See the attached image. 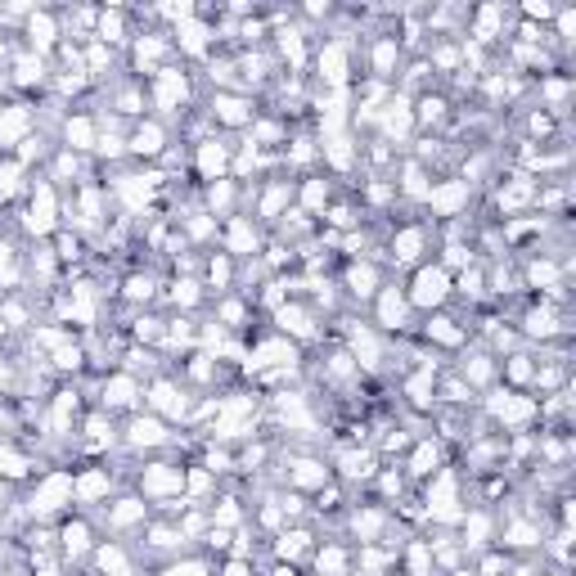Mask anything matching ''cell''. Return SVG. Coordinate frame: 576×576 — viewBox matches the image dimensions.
<instances>
[{
	"mask_svg": "<svg viewBox=\"0 0 576 576\" xmlns=\"http://www.w3.org/2000/svg\"><path fill=\"white\" fill-rule=\"evenodd\" d=\"M446 293H450V280H446V271L441 266H424V271L415 275V306H437V302H446Z\"/></svg>",
	"mask_w": 576,
	"mask_h": 576,
	"instance_id": "cell-1",
	"label": "cell"
},
{
	"mask_svg": "<svg viewBox=\"0 0 576 576\" xmlns=\"http://www.w3.org/2000/svg\"><path fill=\"white\" fill-rule=\"evenodd\" d=\"M68 495H72V477L54 473L50 482H45L41 491H36V500H32V509H36V513H54V509H59L63 500H68Z\"/></svg>",
	"mask_w": 576,
	"mask_h": 576,
	"instance_id": "cell-2",
	"label": "cell"
},
{
	"mask_svg": "<svg viewBox=\"0 0 576 576\" xmlns=\"http://www.w3.org/2000/svg\"><path fill=\"white\" fill-rule=\"evenodd\" d=\"M27 225L36 230V234H45V230L54 225V203H50V189H36V198H32V221H27Z\"/></svg>",
	"mask_w": 576,
	"mask_h": 576,
	"instance_id": "cell-3",
	"label": "cell"
},
{
	"mask_svg": "<svg viewBox=\"0 0 576 576\" xmlns=\"http://www.w3.org/2000/svg\"><path fill=\"white\" fill-rule=\"evenodd\" d=\"M176 486H180V473H176V468H167V464H158V468H149V473H144V491H153V495L176 491Z\"/></svg>",
	"mask_w": 576,
	"mask_h": 576,
	"instance_id": "cell-4",
	"label": "cell"
},
{
	"mask_svg": "<svg viewBox=\"0 0 576 576\" xmlns=\"http://www.w3.org/2000/svg\"><path fill=\"white\" fill-rule=\"evenodd\" d=\"M428 198H432V207H437V212H455V207L468 198V185H459V180H455V185H446V189H432Z\"/></svg>",
	"mask_w": 576,
	"mask_h": 576,
	"instance_id": "cell-5",
	"label": "cell"
},
{
	"mask_svg": "<svg viewBox=\"0 0 576 576\" xmlns=\"http://www.w3.org/2000/svg\"><path fill=\"white\" fill-rule=\"evenodd\" d=\"M320 72H324V81H342V77H347V54H342V45H329V50L320 54Z\"/></svg>",
	"mask_w": 576,
	"mask_h": 576,
	"instance_id": "cell-6",
	"label": "cell"
},
{
	"mask_svg": "<svg viewBox=\"0 0 576 576\" xmlns=\"http://www.w3.org/2000/svg\"><path fill=\"white\" fill-rule=\"evenodd\" d=\"M104 397H109V406H131V401H136V383H131L127 374H118V378L104 387Z\"/></svg>",
	"mask_w": 576,
	"mask_h": 576,
	"instance_id": "cell-7",
	"label": "cell"
},
{
	"mask_svg": "<svg viewBox=\"0 0 576 576\" xmlns=\"http://www.w3.org/2000/svg\"><path fill=\"white\" fill-rule=\"evenodd\" d=\"M401 311H406L401 293H397V288H383V297H378V315H383V324H401Z\"/></svg>",
	"mask_w": 576,
	"mask_h": 576,
	"instance_id": "cell-8",
	"label": "cell"
},
{
	"mask_svg": "<svg viewBox=\"0 0 576 576\" xmlns=\"http://www.w3.org/2000/svg\"><path fill=\"white\" fill-rule=\"evenodd\" d=\"M180 95H185V81H180V72H162V81H158V104H162V109H171Z\"/></svg>",
	"mask_w": 576,
	"mask_h": 576,
	"instance_id": "cell-9",
	"label": "cell"
},
{
	"mask_svg": "<svg viewBox=\"0 0 576 576\" xmlns=\"http://www.w3.org/2000/svg\"><path fill=\"white\" fill-rule=\"evenodd\" d=\"M419 248H424V234H419V230H406V234L397 239V257H401V262H415Z\"/></svg>",
	"mask_w": 576,
	"mask_h": 576,
	"instance_id": "cell-10",
	"label": "cell"
},
{
	"mask_svg": "<svg viewBox=\"0 0 576 576\" xmlns=\"http://www.w3.org/2000/svg\"><path fill=\"white\" fill-rule=\"evenodd\" d=\"M27 32H32V41H36V45H50V41H54V23H50V14H36L32 23H27Z\"/></svg>",
	"mask_w": 576,
	"mask_h": 576,
	"instance_id": "cell-11",
	"label": "cell"
},
{
	"mask_svg": "<svg viewBox=\"0 0 576 576\" xmlns=\"http://www.w3.org/2000/svg\"><path fill=\"white\" fill-rule=\"evenodd\" d=\"M203 171L207 176H221V167H225V149H221V144H203Z\"/></svg>",
	"mask_w": 576,
	"mask_h": 576,
	"instance_id": "cell-12",
	"label": "cell"
},
{
	"mask_svg": "<svg viewBox=\"0 0 576 576\" xmlns=\"http://www.w3.org/2000/svg\"><path fill=\"white\" fill-rule=\"evenodd\" d=\"M90 122H86V118H77V122H68V144H72V149H90Z\"/></svg>",
	"mask_w": 576,
	"mask_h": 576,
	"instance_id": "cell-13",
	"label": "cell"
},
{
	"mask_svg": "<svg viewBox=\"0 0 576 576\" xmlns=\"http://www.w3.org/2000/svg\"><path fill=\"white\" fill-rule=\"evenodd\" d=\"M162 131L158 127H140V136H136V144H131V149H136V153H158L162 149Z\"/></svg>",
	"mask_w": 576,
	"mask_h": 576,
	"instance_id": "cell-14",
	"label": "cell"
},
{
	"mask_svg": "<svg viewBox=\"0 0 576 576\" xmlns=\"http://www.w3.org/2000/svg\"><path fill=\"white\" fill-rule=\"evenodd\" d=\"M131 437H136V441H149V446H153V441H162V424H158V419H136Z\"/></svg>",
	"mask_w": 576,
	"mask_h": 576,
	"instance_id": "cell-15",
	"label": "cell"
},
{
	"mask_svg": "<svg viewBox=\"0 0 576 576\" xmlns=\"http://www.w3.org/2000/svg\"><path fill=\"white\" fill-rule=\"evenodd\" d=\"M104 491H109V482H104L99 473H90V477L77 482V495H81V500H95V495H104Z\"/></svg>",
	"mask_w": 576,
	"mask_h": 576,
	"instance_id": "cell-16",
	"label": "cell"
},
{
	"mask_svg": "<svg viewBox=\"0 0 576 576\" xmlns=\"http://www.w3.org/2000/svg\"><path fill=\"white\" fill-rule=\"evenodd\" d=\"M99 568H104V572H113V576H122V572H127V563H122V550H118V545L99 550Z\"/></svg>",
	"mask_w": 576,
	"mask_h": 576,
	"instance_id": "cell-17",
	"label": "cell"
},
{
	"mask_svg": "<svg viewBox=\"0 0 576 576\" xmlns=\"http://www.w3.org/2000/svg\"><path fill=\"white\" fill-rule=\"evenodd\" d=\"M23 109H9L5 118H0V140H9V136H18V131H23Z\"/></svg>",
	"mask_w": 576,
	"mask_h": 576,
	"instance_id": "cell-18",
	"label": "cell"
},
{
	"mask_svg": "<svg viewBox=\"0 0 576 576\" xmlns=\"http://www.w3.org/2000/svg\"><path fill=\"white\" fill-rule=\"evenodd\" d=\"M216 113L225 122H243V99H230V95H221L216 99Z\"/></svg>",
	"mask_w": 576,
	"mask_h": 576,
	"instance_id": "cell-19",
	"label": "cell"
},
{
	"mask_svg": "<svg viewBox=\"0 0 576 576\" xmlns=\"http://www.w3.org/2000/svg\"><path fill=\"white\" fill-rule=\"evenodd\" d=\"M351 288H356L360 297L374 293V271H369V266H356V271H351Z\"/></svg>",
	"mask_w": 576,
	"mask_h": 576,
	"instance_id": "cell-20",
	"label": "cell"
},
{
	"mask_svg": "<svg viewBox=\"0 0 576 576\" xmlns=\"http://www.w3.org/2000/svg\"><path fill=\"white\" fill-rule=\"evenodd\" d=\"M297 486H320L324 482V473H320V464H297Z\"/></svg>",
	"mask_w": 576,
	"mask_h": 576,
	"instance_id": "cell-21",
	"label": "cell"
},
{
	"mask_svg": "<svg viewBox=\"0 0 576 576\" xmlns=\"http://www.w3.org/2000/svg\"><path fill=\"white\" fill-rule=\"evenodd\" d=\"M230 243H234V253H248V248H253V230H248L243 221H234V230H230Z\"/></svg>",
	"mask_w": 576,
	"mask_h": 576,
	"instance_id": "cell-22",
	"label": "cell"
},
{
	"mask_svg": "<svg viewBox=\"0 0 576 576\" xmlns=\"http://www.w3.org/2000/svg\"><path fill=\"white\" fill-rule=\"evenodd\" d=\"M153 406L158 410H180V401H176V392H171L167 383H158V387H153Z\"/></svg>",
	"mask_w": 576,
	"mask_h": 576,
	"instance_id": "cell-23",
	"label": "cell"
},
{
	"mask_svg": "<svg viewBox=\"0 0 576 576\" xmlns=\"http://www.w3.org/2000/svg\"><path fill=\"white\" fill-rule=\"evenodd\" d=\"M280 320H284V329H293V333H311V324H306V315L297 311V306L293 311H280Z\"/></svg>",
	"mask_w": 576,
	"mask_h": 576,
	"instance_id": "cell-24",
	"label": "cell"
},
{
	"mask_svg": "<svg viewBox=\"0 0 576 576\" xmlns=\"http://www.w3.org/2000/svg\"><path fill=\"white\" fill-rule=\"evenodd\" d=\"M63 545H68L72 554H77V550H86V527H81V522H72L68 531H63Z\"/></svg>",
	"mask_w": 576,
	"mask_h": 576,
	"instance_id": "cell-25",
	"label": "cell"
},
{
	"mask_svg": "<svg viewBox=\"0 0 576 576\" xmlns=\"http://www.w3.org/2000/svg\"><path fill=\"white\" fill-rule=\"evenodd\" d=\"M113 518H118V522H136V518H144V504L140 500H122V509Z\"/></svg>",
	"mask_w": 576,
	"mask_h": 576,
	"instance_id": "cell-26",
	"label": "cell"
},
{
	"mask_svg": "<svg viewBox=\"0 0 576 576\" xmlns=\"http://www.w3.org/2000/svg\"><path fill=\"white\" fill-rule=\"evenodd\" d=\"M180 36H185V50H203V27H198V23H189V27H180Z\"/></svg>",
	"mask_w": 576,
	"mask_h": 576,
	"instance_id": "cell-27",
	"label": "cell"
},
{
	"mask_svg": "<svg viewBox=\"0 0 576 576\" xmlns=\"http://www.w3.org/2000/svg\"><path fill=\"white\" fill-rule=\"evenodd\" d=\"M99 32L109 36V41H118V36H122V14H104L99 18Z\"/></svg>",
	"mask_w": 576,
	"mask_h": 576,
	"instance_id": "cell-28",
	"label": "cell"
},
{
	"mask_svg": "<svg viewBox=\"0 0 576 576\" xmlns=\"http://www.w3.org/2000/svg\"><path fill=\"white\" fill-rule=\"evenodd\" d=\"M342 568H347V559H342L338 550H324L320 554V572H342Z\"/></svg>",
	"mask_w": 576,
	"mask_h": 576,
	"instance_id": "cell-29",
	"label": "cell"
},
{
	"mask_svg": "<svg viewBox=\"0 0 576 576\" xmlns=\"http://www.w3.org/2000/svg\"><path fill=\"white\" fill-rule=\"evenodd\" d=\"M432 464H437V450L424 446V450L415 455V473H432Z\"/></svg>",
	"mask_w": 576,
	"mask_h": 576,
	"instance_id": "cell-30",
	"label": "cell"
},
{
	"mask_svg": "<svg viewBox=\"0 0 576 576\" xmlns=\"http://www.w3.org/2000/svg\"><path fill=\"white\" fill-rule=\"evenodd\" d=\"M324 203V185H306V207H320Z\"/></svg>",
	"mask_w": 576,
	"mask_h": 576,
	"instance_id": "cell-31",
	"label": "cell"
},
{
	"mask_svg": "<svg viewBox=\"0 0 576 576\" xmlns=\"http://www.w3.org/2000/svg\"><path fill=\"white\" fill-rule=\"evenodd\" d=\"M527 14H531V18H550L554 9H550V5H545V0H541V5H527Z\"/></svg>",
	"mask_w": 576,
	"mask_h": 576,
	"instance_id": "cell-32",
	"label": "cell"
},
{
	"mask_svg": "<svg viewBox=\"0 0 576 576\" xmlns=\"http://www.w3.org/2000/svg\"><path fill=\"white\" fill-rule=\"evenodd\" d=\"M171 576H203V568H198V563H185V568H176Z\"/></svg>",
	"mask_w": 576,
	"mask_h": 576,
	"instance_id": "cell-33",
	"label": "cell"
}]
</instances>
